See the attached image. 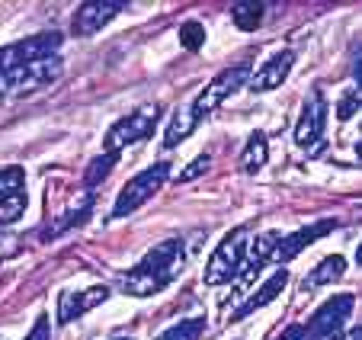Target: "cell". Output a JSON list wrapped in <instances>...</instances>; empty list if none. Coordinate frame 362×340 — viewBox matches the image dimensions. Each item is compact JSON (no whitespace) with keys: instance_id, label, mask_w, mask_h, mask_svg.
I'll use <instances>...</instances> for the list:
<instances>
[{"instance_id":"27","label":"cell","mask_w":362,"mask_h":340,"mask_svg":"<svg viewBox=\"0 0 362 340\" xmlns=\"http://www.w3.org/2000/svg\"><path fill=\"white\" fill-rule=\"evenodd\" d=\"M209 164H212V154H199L196 161H192L189 167H186L183 174H180V183H189V180H196L199 174H202V170H209Z\"/></svg>"},{"instance_id":"22","label":"cell","mask_w":362,"mask_h":340,"mask_svg":"<svg viewBox=\"0 0 362 340\" xmlns=\"http://www.w3.org/2000/svg\"><path fill=\"white\" fill-rule=\"evenodd\" d=\"M16 193H26V170L10 164V167L0 170V203L16 196Z\"/></svg>"},{"instance_id":"19","label":"cell","mask_w":362,"mask_h":340,"mask_svg":"<svg viewBox=\"0 0 362 340\" xmlns=\"http://www.w3.org/2000/svg\"><path fill=\"white\" fill-rule=\"evenodd\" d=\"M196 119H192V113H189V106L186 109H180L177 116H173V123H170V129H167V135H164V148H177L183 138H189L192 132H196Z\"/></svg>"},{"instance_id":"11","label":"cell","mask_w":362,"mask_h":340,"mask_svg":"<svg viewBox=\"0 0 362 340\" xmlns=\"http://www.w3.org/2000/svg\"><path fill=\"white\" fill-rule=\"evenodd\" d=\"M334 232V222H315V225H308V228H301V232H295V234H288V238H282V241H276V247H273V254H269V260L273 264H279V266H286L288 260H295L301 251H305L308 244H315L317 238H324V234H330Z\"/></svg>"},{"instance_id":"13","label":"cell","mask_w":362,"mask_h":340,"mask_svg":"<svg viewBox=\"0 0 362 340\" xmlns=\"http://www.w3.org/2000/svg\"><path fill=\"white\" fill-rule=\"evenodd\" d=\"M292 64H295V55L288 52V48L286 52H276L273 58H267L260 68L247 77V87H250L253 94H267V90L282 87V81H286L288 71H292Z\"/></svg>"},{"instance_id":"16","label":"cell","mask_w":362,"mask_h":340,"mask_svg":"<svg viewBox=\"0 0 362 340\" xmlns=\"http://www.w3.org/2000/svg\"><path fill=\"white\" fill-rule=\"evenodd\" d=\"M346 273V257H340V254H334V257H324L321 264L315 266V270L308 273L305 279V289H317V286H334L337 279Z\"/></svg>"},{"instance_id":"26","label":"cell","mask_w":362,"mask_h":340,"mask_svg":"<svg viewBox=\"0 0 362 340\" xmlns=\"http://www.w3.org/2000/svg\"><path fill=\"white\" fill-rule=\"evenodd\" d=\"M353 113H359V87H349L346 94H343L340 106H337V116L346 123V119H353Z\"/></svg>"},{"instance_id":"4","label":"cell","mask_w":362,"mask_h":340,"mask_svg":"<svg viewBox=\"0 0 362 340\" xmlns=\"http://www.w3.org/2000/svg\"><path fill=\"white\" fill-rule=\"evenodd\" d=\"M167 177H170V164L167 161H158V164H151V167H144L141 174H135V177L119 190L116 205H112V218H125V215H132V212H138L148 199H154V193L167 183Z\"/></svg>"},{"instance_id":"10","label":"cell","mask_w":362,"mask_h":340,"mask_svg":"<svg viewBox=\"0 0 362 340\" xmlns=\"http://www.w3.org/2000/svg\"><path fill=\"white\" fill-rule=\"evenodd\" d=\"M122 10H125L122 0H90V4H81V7H77L74 20H71V29H74V35H83V39H87V35L100 33L103 26H110Z\"/></svg>"},{"instance_id":"31","label":"cell","mask_w":362,"mask_h":340,"mask_svg":"<svg viewBox=\"0 0 362 340\" xmlns=\"http://www.w3.org/2000/svg\"><path fill=\"white\" fill-rule=\"evenodd\" d=\"M112 340H132V337H112Z\"/></svg>"},{"instance_id":"9","label":"cell","mask_w":362,"mask_h":340,"mask_svg":"<svg viewBox=\"0 0 362 340\" xmlns=\"http://www.w3.org/2000/svg\"><path fill=\"white\" fill-rule=\"evenodd\" d=\"M324 125H327V100H324L321 90H315L305 100V109H301L298 123H295V144L317 154L324 142Z\"/></svg>"},{"instance_id":"6","label":"cell","mask_w":362,"mask_h":340,"mask_svg":"<svg viewBox=\"0 0 362 340\" xmlns=\"http://www.w3.org/2000/svg\"><path fill=\"white\" fill-rule=\"evenodd\" d=\"M356 295L353 293H340L334 299H327L317 308L305 324V340H340L343 337V324L353 314Z\"/></svg>"},{"instance_id":"24","label":"cell","mask_w":362,"mask_h":340,"mask_svg":"<svg viewBox=\"0 0 362 340\" xmlns=\"http://www.w3.org/2000/svg\"><path fill=\"white\" fill-rule=\"evenodd\" d=\"M180 45L189 48V52H199V48L205 45V26L202 23H196V20L183 23V26H180Z\"/></svg>"},{"instance_id":"8","label":"cell","mask_w":362,"mask_h":340,"mask_svg":"<svg viewBox=\"0 0 362 340\" xmlns=\"http://www.w3.org/2000/svg\"><path fill=\"white\" fill-rule=\"evenodd\" d=\"M247 77H250V68H247V64H234V68H225L221 74H215L212 81H209V87H202V94L192 100V106H189L192 119L202 123V119L209 116L212 109H218L234 90L244 87Z\"/></svg>"},{"instance_id":"5","label":"cell","mask_w":362,"mask_h":340,"mask_svg":"<svg viewBox=\"0 0 362 340\" xmlns=\"http://www.w3.org/2000/svg\"><path fill=\"white\" fill-rule=\"evenodd\" d=\"M158 119H160V106H158V103L138 106L135 113H129V116H122V119H116V123H112V129L106 132V142H103V151H106V154H122V148L144 142V138L154 132Z\"/></svg>"},{"instance_id":"28","label":"cell","mask_w":362,"mask_h":340,"mask_svg":"<svg viewBox=\"0 0 362 340\" xmlns=\"http://www.w3.org/2000/svg\"><path fill=\"white\" fill-rule=\"evenodd\" d=\"M23 340H52V321H48V314H39L33 331H29Z\"/></svg>"},{"instance_id":"7","label":"cell","mask_w":362,"mask_h":340,"mask_svg":"<svg viewBox=\"0 0 362 340\" xmlns=\"http://www.w3.org/2000/svg\"><path fill=\"white\" fill-rule=\"evenodd\" d=\"M62 42H64L62 33H35V35H26V39L10 42V45L0 48V74L10 68H20V64L52 58V55H58Z\"/></svg>"},{"instance_id":"25","label":"cell","mask_w":362,"mask_h":340,"mask_svg":"<svg viewBox=\"0 0 362 340\" xmlns=\"http://www.w3.org/2000/svg\"><path fill=\"white\" fill-rule=\"evenodd\" d=\"M23 212H26V193H16V196L4 199V203H0V228H4V225H13Z\"/></svg>"},{"instance_id":"29","label":"cell","mask_w":362,"mask_h":340,"mask_svg":"<svg viewBox=\"0 0 362 340\" xmlns=\"http://www.w3.org/2000/svg\"><path fill=\"white\" fill-rule=\"evenodd\" d=\"M279 340H305V324H288Z\"/></svg>"},{"instance_id":"21","label":"cell","mask_w":362,"mask_h":340,"mask_svg":"<svg viewBox=\"0 0 362 340\" xmlns=\"http://www.w3.org/2000/svg\"><path fill=\"white\" fill-rule=\"evenodd\" d=\"M231 20L238 29H244V33H253V29L263 23V4H250V0H240V4H234L231 7Z\"/></svg>"},{"instance_id":"15","label":"cell","mask_w":362,"mask_h":340,"mask_svg":"<svg viewBox=\"0 0 362 340\" xmlns=\"http://www.w3.org/2000/svg\"><path fill=\"white\" fill-rule=\"evenodd\" d=\"M276 241H279V234H276V232H267V234H260V238H253V244H247V247H250V260H244V266H240V273H244V283H250L253 273L263 270V264L269 260V254H273Z\"/></svg>"},{"instance_id":"20","label":"cell","mask_w":362,"mask_h":340,"mask_svg":"<svg viewBox=\"0 0 362 340\" xmlns=\"http://www.w3.org/2000/svg\"><path fill=\"white\" fill-rule=\"evenodd\" d=\"M205 334V318H183L177 324H170L167 331H160L154 340H199Z\"/></svg>"},{"instance_id":"2","label":"cell","mask_w":362,"mask_h":340,"mask_svg":"<svg viewBox=\"0 0 362 340\" xmlns=\"http://www.w3.org/2000/svg\"><path fill=\"white\" fill-rule=\"evenodd\" d=\"M64 74V62L58 55L42 58V62H29L20 68H10L0 74V100H16V96H29L35 90H45Z\"/></svg>"},{"instance_id":"17","label":"cell","mask_w":362,"mask_h":340,"mask_svg":"<svg viewBox=\"0 0 362 340\" xmlns=\"http://www.w3.org/2000/svg\"><path fill=\"white\" fill-rule=\"evenodd\" d=\"M267 157H269L267 135H263V132H253L250 142H247L244 151H240V170H244V174H260Z\"/></svg>"},{"instance_id":"23","label":"cell","mask_w":362,"mask_h":340,"mask_svg":"<svg viewBox=\"0 0 362 340\" xmlns=\"http://www.w3.org/2000/svg\"><path fill=\"white\" fill-rule=\"evenodd\" d=\"M116 161H119V154H106V151H103L100 157H93V161H90V167H87V174H83L87 190H93L96 183H103V180L110 177V170L116 167Z\"/></svg>"},{"instance_id":"14","label":"cell","mask_w":362,"mask_h":340,"mask_svg":"<svg viewBox=\"0 0 362 340\" xmlns=\"http://www.w3.org/2000/svg\"><path fill=\"white\" fill-rule=\"evenodd\" d=\"M286 283H288V270H276L273 276H269L267 283H263V286L257 289V293H253L250 299L244 302V305L234 308V318H231V321H244V318H250L253 312H260V308H267L269 302H276V299H279V293L286 289Z\"/></svg>"},{"instance_id":"12","label":"cell","mask_w":362,"mask_h":340,"mask_svg":"<svg viewBox=\"0 0 362 340\" xmlns=\"http://www.w3.org/2000/svg\"><path fill=\"white\" fill-rule=\"evenodd\" d=\"M106 299H110V289L106 286H90V289H81V293L64 289V293L58 295V324H71L74 318L87 314L90 308H96Z\"/></svg>"},{"instance_id":"1","label":"cell","mask_w":362,"mask_h":340,"mask_svg":"<svg viewBox=\"0 0 362 340\" xmlns=\"http://www.w3.org/2000/svg\"><path fill=\"white\" fill-rule=\"evenodd\" d=\"M183 260H186L183 241H180V238L160 241L158 247H151V251L144 254L141 260H138V266H132V270L122 276L125 295L148 299V295L167 289L173 279L183 273Z\"/></svg>"},{"instance_id":"3","label":"cell","mask_w":362,"mask_h":340,"mask_svg":"<svg viewBox=\"0 0 362 340\" xmlns=\"http://www.w3.org/2000/svg\"><path fill=\"white\" fill-rule=\"evenodd\" d=\"M250 228H234L228 232L225 238L218 241V247L212 251L209 264H205V286H221V283H231L234 276H240V266H244V257H247V244H250Z\"/></svg>"},{"instance_id":"18","label":"cell","mask_w":362,"mask_h":340,"mask_svg":"<svg viewBox=\"0 0 362 340\" xmlns=\"http://www.w3.org/2000/svg\"><path fill=\"white\" fill-rule=\"evenodd\" d=\"M87 212H90V196L83 199L81 205H77V209H68L64 212V215H58L55 222H48L45 228H42V238L45 241H52V238H58V234L62 232H68L71 225H77V222H83V218H87Z\"/></svg>"},{"instance_id":"30","label":"cell","mask_w":362,"mask_h":340,"mask_svg":"<svg viewBox=\"0 0 362 340\" xmlns=\"http://www.w3.org/2000/svg\"><path fill=\"white\" fill-rule=\"evenodd\" d=\"M340 340H362V327H353V331H349L346 337H340Z\"/></svg>"}]
</instances>
